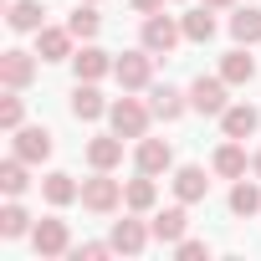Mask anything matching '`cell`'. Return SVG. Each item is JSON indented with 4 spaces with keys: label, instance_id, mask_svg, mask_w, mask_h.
I'll list each match as a JSON object with an SVG mask.
<instances>
[{
    "label": "cell",
    "instance_id": "cell-1",
    "mask_svg": "<svg viewBox=\"0 0 261 261\" xmlns=\"http://www.w3.org/2000/svg\"><path fill=\"white\" fill-rule=\"evenodd\" d=\"M149 113H154V108H144V102H134V97H118V102L108 108V118H113V134H118V139H144Z\"/></svg>",
    "mask_w": 261,
    "mask_h": 261
},
{
    "label": "cell",
    "instance_id": "cell-2",
    "mask_svg": "<svg viewBox=\"0 0 261 261\" xmlns=\"http://www.w3.org/2000/svg\"><path fill=\"white\" fill-rule=\"evenodd\" d=\"M118 200H123V185H118V179H108V169H97V174L82 185V205H87V210H97V215H108Z\"/></svg>",
    "mask_w": 261,
    "mask_h": 261
},
{
    "label": "cell",
    "instance_id": "cell-3",
    "mask_svg": "<svg viewBox=\"0 0 261 261\" xmlns=\"http://www.w3.org/2000/svg\"><path fill=\"white\" fill-rule=\"evenodd\" d=\"M113 72H118L123 87H149V77H154V57H149V46H144V51H123V57L113 62Z\"/></svg>",
    "mask_w": 261,
    "mask_h": 261
},
{
    "label": "cell",
    "instance_id": "cell-4",
    "mask_svg": "<svg viewBox=\"0 0 261 261\" xmlns=\"http://www.w3.org/2000/svg\"><path fill=\"white\" fill-rule=\"evenodd\" d=\"M179 36H185V26H174V21H169V16H159V11L144 21V46H149V51H174V41H179Z\"/></svg>",
    "mask_w": 261,
    "mask_h": 261
},
{
    "label": "cell",
    "instance_id": "cell-5",
    "mask_svg": "<svg viewBox=\"0 0 261 261\" xmlns=\"http://www.w3.org/2000/svg\"><path fill=\"white\" fill-rule=\"evenodd\" d=\"M190 108H200V113H225V77H195Z\"/></svg>",
    "mask_w": 261,
    "mask_h": 261
},
{
    "label": "cell",
    "instance_id": "cell-6",
    "mask_svg": "<svg viewBox=\"0 0 261 261\" xmlns=\"http://www.w3.org/2000/svg\"><path fill=\"white\" fill-rule=\"evenodd\" d=\"M36 57H41V62H67V57H72V31L41 26V31H36Z\"/></svg>",
    "mask_w": 261,
    "mask_h": 261
},
{
    "label": "cell",
    "instance_id": "cell-7",
    "mask_svg": "<svg viewBox=\"0 0 261 261\" xmlns=\"http://www.w3.org/2000/svg\"><path fill=\"white\" fill-rule=\"evenodd\" d=\"M31 241H36V256H62L67 251V220H41L36 230H31Z\"/></svg>",
    "mask_w": 261,
    "mask_h": 261
},
{
    "label": "cell",
    "instance_id": "cell-8",
    "mask_svg": "<svg viewBox=\"0 0 261 261\" xmlns=\"http://www.w3.org/2000/svg\"><path fill=\"white\" fill-rule=\"evenodd\" d=\"M16 154L26 164H41L51 154V134H46V128H16Z\"/></svg>",
    "mask_w": 261,
    "mask_h": 261
},
{
    "label": "cell",
    "instance_id": "cell-9",
    "mask_svg": "<svg viewBox=\"0 0 261 261\" xmlns=\"http://www.w3.org/2000/svg\"><path fill=\"white\" fill-rule=\"evenodd\" d=\"M31 77H36V62H31L26 51H6V57H0V82H6L11 92H16V87H26Z\"/></svg>",
    "mask_w": 261,
    "mask_h": 261
},
{
    "label": "cell",
    "instance_id": "cell-10",
    "mask_svg": "<svg viewBox=\"0 0 261 261\" xmlns=\"http://www.w3.org/2000/svg\"><path fill=\"white\" fill-rule=\"evenodd\" d=\"M169 164H174V154H169L164 139H144L139 144V174H164Z\"/></svg>",
    "mask_w": 261,
    "mask_h": 261
},
{
    "label": "cell",
    "instance_id": "cell-11",
    "mask_svg": "<svg viewBox=\"0 0 261 261\" xmlns=\"http://www.w3.org/2000/svg\"><path fill=\"white\" fill-rule=\"evenodd\" d=\"M205 190H210V179H205V169L200 164H185V169H174V195L190 205V200H205Z\"/></svg>",
    "mask_w": 261,
    "mask_h": 261
},
{
    "label": "cell",
    "instance_id": "cell-12",
    "mask_svg": "<svg viewBox=\"0 0 261 261\" xmlns=\"http://www.w3.org/2000/svg\"><path fill=\"white\" fill-rule=\"evenodd\" d=\"M108 241H113V251H128V256H139V251L149 246V230H144L139 220H118Z\"/></svg>",
    "mask_w": 261,
    "mask_h": 261
},
{
    "label": "cell",
    "instance_id": "cell-13",
    "mask_svg": "<svg viewBox=\"0 0 261 261\" xmlns=\"http://www.w3.org/2000/svg\"><path fill=\"white\" fill-rule=\"evenodd\" d=\"M256 123H261V113L256 108H225L220 113V128H225V139H246V134H256Z\"/></svg>",
    "mask_w": 261,
    "mask_h": 261
},
{
    "label": "cell",
    "instance_id": "cell-14",
    "mask_svg": "<svg viewBox=\"0 0 261 261\" xmlns=\"http://www.w3.org/2000/svg\"><path fill=\"white\" fill-rule=\"evenodd\" d=\"M72 67H77V82H97L113 62H108V51H97V46H82L77 57H72Z\"/></svg>",
    "mask_w": 261,
    "mask_h": 261
},
{
    "label": "cell",
    "instance_id": "cell-15",
    "mask_svg": "<svg viewBox=\"0 0 261 261\" xmlns=\"http://www.w3.org/2000/svg\"><path fill=\"white\" fill-rule=\"evenodd\" d=\"M149 97H154V102H149V108H154V118H164V123H174V118L185 113V92H179V87H169V82H164V87H154Z\"/></svg>",
    "mask_w": 261,
    "mask_h": 261
},
{
    "label": "cell",
    "instance_id": "cell-16",
    "mask_svg": "<svg viewBox=\"0 0 261 261\" xmlns=\"http://www.w3.org/2000/svg\"><path fill=\"white\" fill-rule=\"evenodd\" d=\"M102 108H108L102 92H97L92 82H77V92H72V118H87V123H92V118H102Z\"/></svg>",
    "mask_w": 261,
    "mask_h": 261
},
{
    "label": "cell",
    "instance_id": "cell-17",
    "mask_svg": "<svg viewBox=\"0 0 261 261\" xmlns=\"http://www.w3.org/2000/svg\"><path fill=\"white\" fill-rule=\"evenodd\" d=\"M185 225H190V215H185L179 205H169V210H159V215H154V225H149V230H154L159 241H185Z\"/></svg>",
    "mask_w": 261,
    "mask_h": 261
},
{
    "label": "cell",
    "instance_id": "cell-18",
    "mask_svg": "<svg viewBox=\"0 0 261 261\" xmlns=\"http://www.w3.org/2000/svg\"><path fill=\"white\" fill-rule=\"evenodd\" d=\"M230 36H236L241 46H251V41H261V11H256V6H246V11H236V16H230Z\"/></svg>",
    "mask_w": 261,
    "mask_h": 261
},
{
    "label": "cell",
    "instance_id": "cell-19",
    "mask_svg": "<svg viewBox=\"0 0 261 261\" xmlns=\"http://www.w3.org/2000/svg\"><path fill=\"white\" fill-rule=\"evenodd\" d=\"M118 159H123V139H92L87 144V164L92 169H113Z\"/></svg>",
    "mask_w": 261,
    "mask_h": 261
},
{
    "label": "cell",
    "instance_id": "cell-20",
    "mask_svg": "<svg viewBox=\"0 0 261 261\" xmlns=\"http://www.w3.org/2000/svg\"><path fill=\"white\" fill-rule=\"evenodd\" d=\"M41 195H46L51 205H72L82 190L72 185V174H46V179H41Z\"/></svg>",
    "mask_w": 261,
    "mask_h": 261
},
{
    "label": "cell",
    "instance_id": "cell-21",
    "mask_svg": "<svg viewBox=\"0 0 261 261\" xmlns=\"http://www.w3.org/2000/svg\"><path fill=\"white\" fill-rule=\"evenodd\" d=\"M220 77H225V82H251V77H256V62H251L246 51H225V62H220Z\"/></svg>",
    "mask_w": 261,
    "mask_h": 261
},
{
    "label": "cell",
    "instance_id": "cell-22",
    "mask_svg": "<svg viewBox=\"0 0 261 261\" xmlns=\"http://www.w3.org/2000/svg\"><path fill=\"white\" fill-rule=\"evenodd\" d=\"M179 26H185L190 41H210V36H215V16H210V6H205V11H190Z\"/></svg>",
    "mask_w": 261,
    "mask_h": 261
},
{
    "label": "cell",
    "instance_id": "cell-23",
    "mask_svg": "<svg viewBox=\"0 0 261 261\" xmlns=\"http://www.w3.org/2000/svg\"><path fill=\"white\" fill-rule=\"evenodd\" d=\"M215 174H225V179H241V174H246V154H241V144H225V149L215 154Z\"/></svg>",
    "mask_w": 261,
    "mask_h": 261
},
{
    "label": "cell",
    "instance_id": "cell-24",
    "mask_svg": "<svg viewBox=\"0 0 261 261\" xmlns=\"http://www.w3.org/2000/svg\"><path fill=\"white\" fill-rule=\"evenodd\" d=\"M0 190H6V195H21V190H26V159H21V154L0 164Z\"/></svg>",
    "mask_w": 261,
    "mask_h": 261
},
{
    "label": "cell",
    "instance_id": "cell-25",
    "mask_svg": "<svg viewBox=\"0 0 261 261\" xmlns=\"http://www.w3.org/2000/svg\"><path fill=\"white\" fill-rule=\"evenodd\" d=\"M11 26L16 31H41V6L36 0H16L11 6Z\"/></svg>",
    "mask_w": 261,
    "mask_h": 261
},
{
    "label": "cell",
    "instance_id": "cell-26",
    "mask_svg": "<svg viewBox=\"0 0 261 261\" xmlns=\"http://www.w3.org/2000/svg\"><path fill=\"white\" fill-rule=\"evenodd\" d=\"M230 210H236V215H256V210H261V190L241 179V185L230 190Z\"/></svg>",
    "mask_w": 261,
    "mask_h": 261
},
{
    "label": "cell",
    "instance_id": "cell-27",
    "mask_svg": "<svg viewBox=\"0 0 261 261\" xmlns=\"http://www.w3.org/2000/svg\"><path fill=\"white\" fill-rule=\"evenodd\" d=\"M123 200H128V210H149V205H154V174L134 179V185L123 190Z\"/></svg>",
    "mask_w": 261,
    "mask_h": 261
},
{
    "label": "cell",
    "instance_id": "cell-28",
    "mask_svg": "<svg viewBox=\"0 0 261 261\" xmlns=\"http://www.w3.org/2000/svg\"><path fill=\"white\" fill-rule=\"evenodd\" d=\"M26 230H31V220H26L21 205H6V210H0V236H6V241H16V236H26Z\"/></svg>",
    "mask_w": 261,
    "mask_h": 261
},
{
    "label": "cell",
    "instance_id": "cell-29",
    "mask_svg": "<svg viewBox=\"0 0 261 261\" xmlns=\"http://www.w3.org/2000/svg\"><path fill=\"white\" fill-rule=\"evenodd\" d=\"M67 31H72V36H82V41H87V36H97V11H92V6H77V11H72V21H67Z\"/></svg>",
    "mask_w": 261,
    "mask_h": 261
},
{
    "label": "cell",
    "instance_id": "cell-30",
    "mask_svg": "<svg viewBox=\"0 0 261 261\" xmlns=\"http://www.w3.org/2000/svg\"><path fill=\"white\" fill-rule=\"evenodd\" d=\"M174 251H179V261H200V256H210V241H174Z\"/></svg>",
    "mask_w": 261,
    "mask_h": 261
},
{
    "label": "cell",
    "instance_id": "cell-31",
    "mask_svg": "<svg viewBox=\"0 0 261 261\" xmlns=\"http://www.w3.org/2000/svg\"><path fill=\"white\" fill-rule=\"evenodd\" d=\"M0 123H6V128H21V97H16V92L0 102Z\"/></svg>",
    "mask_w": 261,
    "mask_h": 261
},
{
    "label": "cell",
    "instance_id": "cell-32",
    "mask_svg": "<svg viewBox=\"0 0 261 261\" xmlns=\"http://www.w3.org/2000/svg\"><path fill=\"white\" fill-rule=\"evenodd\" d=\"M134 11H144V16H154V11H164V0H134Z\"/></svg>",
    "mask_w": 261,
    "mask_h": 261
},
{
    "label": "cell",
    "instance_id": "cell-33",
    "mask_svg": "<svg viewBox=\"0 0 261 261\" xmlns=\"http://www.w3.org/2000/svg\"><path fill=\"white\" fill-rule=\"evenodd\" d=\"M205 6H230V0H205Z\"/></svg>",
    "mask_w": 261,
    "mask_h": 261
},
{
    "label": "cell",
    "instance_id": "cell-34",
    "mask_svg": "<svg viewBox=\"0 0 261 261\" xmlns=\"http://www.w3.org/2000/svg\"><path fill=\"white\" fill-rule=\"evenodd\" d=\"M256 174H261V154H256Z\"/></svg>",
    "mask_w": 261,
    "mask_h": 261
}]
</instances>
